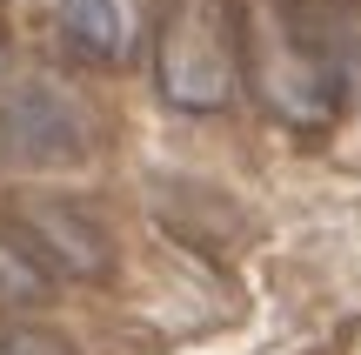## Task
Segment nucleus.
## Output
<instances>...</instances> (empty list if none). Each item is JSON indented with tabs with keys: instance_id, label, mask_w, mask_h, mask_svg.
Instances as JSON below:
<instances>
[{
	"instance_id": "f257e3e1",
	"label": "nucleus",
	"mask_w": 361,
	"mask_h": 355,
	"mask_svg": "<svg viewBox=\"0 0 361 355\" xmlns=\"http://www.w3.org/2000/svg\"><path fill=\"white\" fill-rule=\"evenodd\" d=\"M154 80L188 114H221L247 80L241 61V7L234 0H174L154 34Z\"/></svg>"
},
{
	"instance_id": "f03ea898",
	"label": "nucleus",
	"mask_w": 361,
	"mask_h": 355,
	"mask_svg": "<svg viewBox=\"0 0 361 355\" xmlns=\"http://www.w3.org/2000/svg\"><path fill=\"white\" fill-rule=\"evenodd\" d=\"M7 222L34 241V255L54 268V275H107V241L94 235L87 215L61 208V201H20Z\"/></svg>"
},
{
	"instance_id": "7ed1b4c3",
	"label": "nucleus",
	"mask_w": 361,
	"mask_h": 355,
	"mask_svg": "<svg viewBox=\"0 0 361 355\" xmlns=\"http://www.w3.org/2000/svg\"><path fill=\"white\" fill-rule=\"evenodd\" d=\"M7 121H13V141L27 155H40V161L80 155V128H74V114H67V101L54 88H20L7 101Z\"/></svg>"
},
{
	"instance_id": "20e7f679",
	"label": "nucleus",
	"mask_w": 361,
	"mask_h": 355,
	"mask_svg": "<svg viewBox=\"0 0 361 355\" xmlns=\"http://www.w3.org/2000/svg\"><path fill=\"white\" fill-rule=\"evenodd\" d=\"M54 282H61V275L34 255V241L0 215V302H7V308H40L54 295Z\"/></svg>"
},
{
	"instance_id": "39448f33",
	"label": "nucleus",
	"mask_w": 361,
	"mask_h": 355,
	"mask_svg": "<svg viewBox=\"0 0 361 355\" xmlns=\"http://www.w3.org/2000/svg\"><path fill=\"white\" fill-rule=\"evenodd\" d=\"M61 27L74 40V54H87L101 67L128 54V13H121V0H61Z\"/></svg>"
},
{
	"instance_id": "423d86ee",
	"label": "nucleus",
	"mask_w": 361,
	"mask_h": 355,
	"mask_svg": "<svg viewBox=\"0 0 361 355\" xmlns=\"http://www.w3.org/2000/svg\"><path fill=\"white\" fill-rule=\"evenodd\" d=\"M0 355H74V342L54 329H34V322L0 315Z\"/></svg>"
},
{
	"instance_id": "0eeeda50",
	"label": "nucleus",
	"mask_w": 361,
	"mask_h": 355,
	"mask_svg": "<svg viewBox=\"0 0 361 355\" xmlns=\"http://www.w3.org/2000/svg\"><path fill=\"white\" fill-rule=\"evenodd\" d=\"M0 67H7V54H0Z\"/></svg>"
}]
</instances>
